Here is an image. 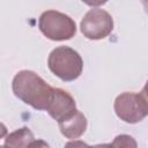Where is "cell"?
Wrapping results in <instances>:
<instances>
[{"instance_id":"6da1fadb","label":"cell","mask_w":148,"mask_h":148,"mask_svg":"<svg viewBox=\"0 0 148 148\" xmlns=\"http://www.w3.org/2000/svg\"><path fill=\"white\" fill-rule=\"evenodd\" d=\"M14 95L36 110H47L54 95V88L37 73L23 69L15 74L12 82Z\"/></svg>"},{"instance_id":"7a4b0ae2","label":"cell","mask_w":148,"mask_h":148,"mask_svg":"<svg viewBox=\"0 0 148 148\" xmlns=\"http://www.w3.org/2000/svg\"><path fill=\"white\" fill-rule=\"evenodd\" d=\"M49 69L60 80L69 82L76 80L83 69L81 56L69 46H58L47 58Z\"/></svg>"},{"instance_id":"3957f363","label":"cell","mask_w":148,"mask_h":148,"mask_svg":"<svg viewBox=\"0 0 148 148\" xmlns=\"http://www.w3.org/2000/svg\"><path fill=\"white\" fill-rule=\"evenodd\" d=\"M38 28L46 38L54 42L68 40L76 34V24L74 20L54 9L42 13L38 20Z\"/></svg>"},{"instance_id":"277c9868","label":"cell","mask_w":148,"mask_h":148,"mask_svg":"<svg viewBox=\"0 0 148 148\" xmlns=\"http://www.w3.org/2000/svg\"><path fill=\"white\" fill-rule=\"evenodd\" d=\"M82 35L91 40L108 37L113 30V18L104 9L92 8L86 13L80 23Z\"/></svg>"},{"instance_id":"5b68a950","label":"cell","mask_w":148,"mask_h":148,"mask_svg":"<svg viewBox=\"0 0 148 148\" xmlns=\"http://www.w3.org/2000/svg\"><path fill=\"white\" fill-rule=\"evenodd\" d=\"M113 108L117 117L127 124H136L147 116L140 96L136 92L126 91L118 95Z\"/></svg>"},{"instance_id":"8992f818","label":"cell","mask_w":148,"mask_h":148,"mask_svg":"<svg viewBox=\"0 0 148 148\" xmlns=\"http://www.w3.org/2000/svg\"><path fill=\"white\" fill-rule=\"evenodd\" d=\"M76 110H77L76 103L73 96L68 91L61 88H54V95L52 102L50 103L46 110L50 117L57 120L58 123H60L69 118Z\"/></svg>"},{"instance_id":"52a82bcc","label":"cell","mask_w":148,"mask_h":148,"mask_svg":"<svg viewBox=\"0 0 148 148\" xmlns=\"http://www.w3.org/2000/svg\"><path fill=\"white\" fill-rule=\"evenodd\" d=\"M61 134L67 139H77L80 138L87 130V118L86 116L76 110L69 118L58 123Z\"/></svg>"},{"instance_id":"ba28073f","label":"cell","mask_w":148,"mask_h":148,"mask_svg":"<svg viewBox=\"0 0 148 148\" xmlns=\"http://www.w3.org/2000/svg\"><path fill=\"white\" fill-rule=\"evenodd\" d=\"M37 145L32 132L28 127H21L7 135L3 146L6 147H29Z\"/></svg>"},{"instance_id":"9c48e42d","label":"cell","mask_w":148,"mask_h":148,"mask_svg":"<svg viewBox=\"0 0 148 148\" xmlns=\"http://www.w3.org/2000/svg\"><path fill=\"white\" fill-rule=\"evenodd\" d=\"M112 146H117V147H136V142L134 141V139L130 135L126 134H121L114 138V141L111 143Z\"/></svg>"},{"instance_id":"30bf717a","label":"cell","mask_w":148,"mask_h":148,"mask_svg":"<svg viewBox=\"0 0 148 148\" xmlns=\"http://www.w3.org/2000/svg\"><path fill=\"white\" fill-rule=\"evenodd\" d=\"M139 96H140V99H141L142 105L145 108V111L148 116V80H147L145 87L142 88V90L139 92Z\"/></svg>"},{"instance_id":"8fae6325","label":"cell","mask_w":148,"mask_h":148,"mask_svg":"<svg viewBox=\"0 0 148 148\" xmlns=\"http://www.w3.org/2000/svg\"><path fill=\"white\" fill-rule=\"evenodd\" d=\"M81 1L90 7H99L105 2H108V0H81Z\"/></svg>"},{"instance_id":"7c38bea8","label":"cell","mask_w":148,"mask_h":148,"mask_svg":"<svg viewBox=\"0 0 148 148\" xmlns=\"http://www.w3.org/2000/svg\"><path fill=\"white\" fill-rule=\"evenodd\" d=\"M143 6H145V10H146V13L148 14V2H147V3H143Z\"/></svg>"},{"instance_id":"4fadbf2b","label":"cell","mask_w":148,"mask_h":148,"mask_svg":"<svg viewBox=\"0 0 148 148\" xmlns=\"http://www.w3.org/2000/svg\"><path fill=\"white\" fill-rule=\"evenodd\" d=\"M141 1H142L143 3H147V2H148V0H141Z\"/></svg>"}]
</instances>
